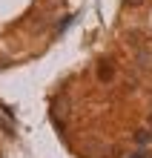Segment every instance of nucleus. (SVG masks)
Masks as SVG:
<instances>
[{
    "mask_svg": "<svg viewBox=\"0 0 152 158\" xmlns=\"http://www.w3.org/2000/svg\"><path fill=\"white\" fill-rule=\"evenodd\" d=\"M149 124H152V115H149Z\"/></svg>",
    "mask_w": 152,
    "mask_h": 158,
    "instance_id": "obj_3",
    "label": "nucleus"
},
{
    "mask_svg": "<svg viewBox=\"0 0 152 158\" xmlns=\"http://www.w3.org/2000/svg\"><path fill=\"white\" fill-rule=\"evenodd\" d=\"M123 3H126V6H129V9H138V6H141V3H144V0H123Z\"/></svg>",
    "mask_w": 152,
    "mask_h": 158,
    "instance_id": "obj_2",
    "label": "nucleus"
},
{
    "mask_svg": "<svg viewBox=\"0 0 152 158\" xmlns=\"http://www.w3.org/2000/svg\"><path fill=\"white\" fill-rule=\"evenodd\" d=\"M112 75H115V66H112V60L109 58H103L101 63H98V81H112Z\"/></svg>",
    "mask_w": 152,
    "mask_h": 158,
    "instance_id": "obj_1",
    "label": "nucleus"
}]
</instances>
